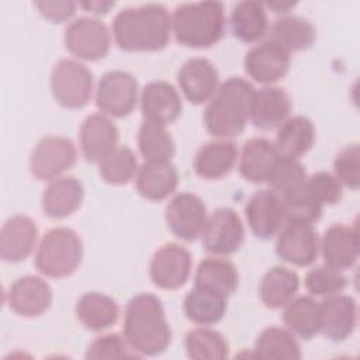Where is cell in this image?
<instances>
[{"label":"cell","instance_id":"obj_30","mask_svg":"<svg viewBox=\"0 0 360 360\" xmlns=\"http://www.w3.org/2000/svg\"><path fill=\"white\" fill-rule=\"evenodd\" d=\"M316 38L312 22L300 15L285 14L274 21L270 28V41L280 45L288 53L308 49Z\"/></svg>","mask_w":360,"mask_h":360},{"label":"cell","instance_id":"obj_9","mask_svg":"<svg viewBox=\"0 0 360 360\" xmlns=\"http://www.w3.org/2000/svg\"><path fill=\"white\" fill-rule=\"evenodd\" d=\"M77 159L75 143L65 136H45L34 148L30 158L31 174L38 180H55Z\"/></svg>","mask_w":360,"mask_h":360},{"label":"cell","instance_id":"obj_3","mask_svg":"<svg viewBox=\"0 0 360 360\" xmlns=\"http://www.w3.org/2000/svg\"><path fill=\"white\" fill-rule=\"evenodd\" d=\"M253 93V86L242 77L221 83L204 111L207 131L218 139L240 135L250 120Z\"/></svg>","mask_w":360,"mask_h":360},{"label":"cell","instance_id":"obj_32","mask_svg":"<svg viewBox=\"0 0 360 360\" xmlns=\"http://www.w3.org/2000/svg\"><path fill=\"white\" fill-rule=\"evenodd\" d=\"M315 142V127L304 115L288 117L276 135V148L283 156L295 158L305 155Z\"/></svg>","mask_w":360,"mask_h":360},{"label":"cell","instance_id":"obj_28","mask_svg":"<svg viewBox=\"0 0 360 360\" xmlns=\"http://www.w3.org/2000/svg\"><path fill=\"white\" fill-rule=\"evenodd\" d=\"M239 284V273L236 266L221 257H205L202 259L195 270L194 285L229 297Z\"/></svg>","mask_w":360,"mask_h":360},{"label":"cell","instance_id":"obj_23","mask_svg":"<svg viewBox=\"0 0 360 360\" xmlns=\"http://www.w3.org/2000/svg\"><path fill=\"white\" fill-rule=\"evenodd\" d=\"M319 250L325 264L338 270L352 267L359 257V239L356 226L335 224L329 226L322 239Z\"/></svg>","mask_w":360,"mask_h":360},{"label":"cell","instance_id":"obj_48","mask_svg":"<svg viewBox=\"0 0 360 360\" xmlns=\"http://www.w3.org/2000/svg\"><path fill=\"white\" fill-rule=\"evenodd\" d=\"M297 3L294 1H271V3H266L264 7L273 10V13L276 14H287Z\"/></svg>","mask_w":360,"mask_h":360},{"label":"cell","instance_id":"obj_16","mask_svg":"<svg viewBox=\"0 0 360 360\" xmlns=\"http://www.w3.org/2000/svg\"><path fill=\"white\" fill-rule=\"evenodd\" d=\"M53 292L38 276L18 277L7 291V304L13 312L24 318H35L48 311Z\"/></svg>","mask_w":360,"mask_h":360},{"label":"cell","instance_id":"obj_39","mask_svg":"<svg viewBox=\"0 0 360 360\" xmlns=\"http://www.w3.org/2000/svg\"><path fill=\"white\" fill-rule=\"evenodd\" d=\"M138 169L136 155L127 145L117 146L98 163V173L101 179L114 186L129 183L136 176Z\"/></svg>","mask_w":360,"mask_h":360},{"label":"cell","instance_id":"obj_31","mask_svg":"<svg viewBox=\"0 0 360 360\" xmlns=\"http://www.w3.org/2000/svg\"><path fill=\"white\" fill-rule=\"evenodd\" d=\"M300 288V277L295 271L274 266L266 271L259 285V297L270 309H278L287 305Z\"/></svg>","mask_w":360,"mask_h":360},{"label":"cell","instance_id":"obj_2","mask_svg":"<svg viewBox=\"0 0 360 360\" xmlns=\"http://www.w3.org/2000/svg\"><path fill=\"white\" fill-rule=\"evenodd\" d=\"M122 336L139 356H158L172 342V329L162 301L149 292L136 294L125 308Z\"/></svg>","mask_w":360,"mask_h":360},{"label":"cell","instance_id":"obj_6","mask_svg":"<svg viewBox=\"0 0 360 360\" xmlns=\"http://www.w3.org/2000/svg\"><path fill=\"white\" fill-rule=\"evenodd\" d=\"M51 91L63 108H82L93 96V73L79 60L62 59L52 69Z\"/></svg>","mask_w":360,"mask_h":360},{"label":"cell","instance_id":"obj_40","mask_svg":"<svg viewBox=\"0 0 360 360\" xmlns=\"http://www.w3.org/2000/svg\"><path fill=\"white\" fill-rule=\"evenodd\" d=\"M284 218L287 222L314 224L321 218L323 205L312 195L305 183L294 191L281 195Z\"/></svg>","mask_w":360,"mask_h":360},{"label":"cell","instance_id":"obj_46","mask_svg":"<svg viewBox=\"0 0 360 360\" xmlns=\"http://www.w3.org/2000/svg\"><path fill=\"white\" fill-rule=\"evenodd\" d=\"M34 6L38 8L39 14L52 22L68 21L76 10V3L70 0L65 1H35Z\"/></svg>","mask_w":360,"mask_h":360},{"label":"cell","instance_id":"obj_18","mask_svg":"<svg viewBox=\"0 0 360 360\" xmlns=\"http://www.w3.org/2000/svg\"><path fill=\"white\" fill-rule=\"evenodd\" d=\"M177 82L190 103L202 104L210 101L215 94L219 86V75L211 60L191 58L180 68Z\"/></svg>","mask_w":360,"mask_h":360},{"label":"cell","instance_id":"obj_12","mask_svg":"<svg viewBox=\"0 0 360 360\" xmlns=\"http://www.w3.org/2000/svg\"><path fill=\"white\" fill-rule=\"evenodd\" d=\"M319 246L318 231L311 224L287 222L278 231L276 239L277 256L298 267L312 264L319 255Z\"/></svg>","mask_w":360,"mask_h":360},{"label":"cell","instance_id":"obj_25","mask_svg":"<svg viewBox=\"0 0 360 360\" xmlns=\"http://www.w3.org/2000/svg\"><path fill=\"white\" fill-rule=\"evenodd\" d=\"M280 155L276 145L269 139L252 138L242 148L239 173L246 181L266 183Z\"/></svg>","mask_w":360,"mask_h":360},{"label":"cell","instance_id":"obj_7","mask_svg":"<svg viewBox=\"0 0 360 360\" xmlns=\"http://www.w3.org/2000/svg\"><path fill=\"white\" fill-rule=\"evenodd\" d=\"M138 103V82L124 70L104 73L97 84L96 105L108 117L124 118L132 112Z\"/></svg>","mask_w":360,"mask_h":360},{"label":"cell","instance_id":"obj_15","mask_svg":"<svg viewBox=\"0 0 360 360\" xmlns=\"http://www.w3.org/2000/svg\"><path fill=\"white\" fill-rule=\"evenodd\" d=\"M290 63V53L270 39L253 46L243 59L245 72L250 79L262 84L281 80L288 73Z\"/></svg>","mask_w":360,"mask_h":360},{"label":"cell","instance_id":"obj_33","mask_svg":"<svg viewBox=\"0 0 360 360\" xmlns=\"http://www.w3.org/2000/svg\"><path fill=\"white\" fill-rule=\"evenodd\" d=\"M231 27L233 35L246 44L260 41L269 30L266 7L259 1H239L231 13Z\"/></svg>","mask_w":360,"mask_h":360},{"label":"cell","instance_id":"obj_34","mask_svg":"<svg viewBox=\"0 0 360 360\" xmlns=\"http://www.w3.org/2000/svg\"><path fill=\"white\" fill-rule=\"evenodd\" d=\"M283 322L295 336L309 340L321 332V307L312 297L301 295L284 305Z\"/></svg>","mask_w":360,"mask_h":360},{"label":"cell","instance_id":"obj_20","mask_svg":"<svg viewBox=\"0 0 360 360\" xmlns=\"http://www.w3.org/2000/svg\"><path fill=\"white\" fill-rule=\"evenodd\" d=\"M141 111L143 120L167 125L174 122L181 111L183 103L173 84L163 80L148 83L141 91Z\"/></svg>","mask_w":360,"mask_h":360},{"label":"cell","instance_id":"obj_11","mask_svg":"<svg viewBox=\"0 0 360 360\" xmlns=\"http://www.w3.org/2000/svg\"><path fill=\"white\" fill-rule=\"evenodd\" d=\"M191 266V253L184 246L170 242L165 243L153 253L149 276L156 287L163 290H177L187 283Z\"/></svg>","mask_w":360,"mask_h":360},{"label":"cell","instance_id":"obj_13","mask_svg":"<svg viewBox=\"0 0 360 360\" xmlns=\"http://www.w3.org/2000/svg\"><path fill=\"white\" fill-rule=\"evenodd\" d=\"M207 218L204 201L193 193L176 194L165 210V219L169 229L186 242H193L201 236Z\"/></svg>","mask_w":360,"mask_h":360},{"label":"cell","instance_id":"obj_38","mask_svg":"<svg viewBox=\"0 0 360 360\" xmlns=\"http://www.w3.org/2000/svg\"><path fill=\"white\" fill-rule=\"evenodd\" d=\"M186 353L193 360H222L229 356L226 339L217 330L195 328L184 339Z\"/></svg>","mask_w":360,"mask_h":360},{"label":"cell","instance_id":"obj_27","mask_svg":"<svg viewBox=\"0 0 360 360\" xmlns=\"http://www.w3.org/2000/svg\"><path fill=\"white\" fill-rule=\"evenodd\" d=\"M236 159L238 148L233 142L226 139L207 142L194 158V170L202 179L217 180L233 169Z\"/></svg>","mask_w":360,"mask_h":360},{"label":"cell","instance_id":"obj_43","mask_svg":"<svg viewBox=\"0 0 360 360\" xmlns=\"http://www.w3.org/2000/svg\"><path fill=\"white\" fill-rule=\"evenodd\" d=\"M141 357L125 340L117 333H107L94 339L86 352V359H136Z\"/></svg>","mask_w":360,"mask_h":360},{"label":"cell","instance_id":"obj_21","mask_svg":"<svg viewBox=\"0 0 360 360\" xmlns=\"http://www.w3.org/2000/svg\"><path fill=\"white\" fill-rule=\"evenodd\" d=\"M38 228L27 215L8 218L0 232V257L7 263H20L34 250Z\"/></svg>","mask_w":360,"mask_h":360},{"label":"cell","instance_id":"obj_37","mask_svg":"<svg viewBox=\"0 0 360 360\" xmlns=\"http://www.w3.org/2000/svg\"><path fill=\"white\" fill-rule=\"evenodd\" d=\"M138 148L145 162H170L176 153V143L166 127L143 120L138 131Z\"/></svg>","mask_w":360,"mask_h":360},{"label":"cell","instance_id":"obj_44","mask_svg":"<svg viewBox=\"0 0 360 360\" xmlns=\"http://www.w3.org/2000/svg\"><path fill=\"white\" fill-rule=\"evenodd\" d=\"M359 160H360V149L359 145H349L343 148L333 160V170L336 179L352 190H357L360 186V174H359Z\"/></svg>","mask_w":360,"mask_h":360},{"label":"cell","instance_id":"obj_24","mask_svg":"<svg viewBox=\"0 0 360 360\" xmlns=\"http://www.w3.org/2000/svg\"><path fill=\"white\" fill-rule=\"evenodd\" d=\"M83 197L84 187L79 179L58 177L51 180L42 193V211L49 218H66L80 208Z\"/></svg>","mask_w":360,"mask_h":360},{"label":"cell","instance_id":"obj_17","mask_svg":"<svg viewBox=\"0 0 360 360\" xmlns=\"http://www.w3.org/2000/svg\"><path fill=\"white\" fill-rule=\"evenodd\" d=\"M321 307V330L333 342H343L352 336L357 323V304L353 297L332 294L323 297Z\"/></svg>","mask_w":360,"mask_h":360},{"label":"cell","instance_id":"obj_19","mask_svg":"<svg viewBox=\"0 0 360 360\" xmlns=\"http://www.w3.org/2000/svg\"><path fill=\"white\" fill-rule=\"evenodd\" d=\"M118 128L104 114H91L84 118L79 129L82 153L87 162L100 163L118 145Z\"/></svg>","mask_w":360,"mask_h":360},{"label":"cell","instance_id":"obj_42","mask_svg":"<svg viewBox=\"0 0 360 360\" xmlns=\"http://www.w3.org/2000/svg\"><path fill=\"white\" fill-rule=\"evenodd\" d=\"M304 284L311 295L328 297L343 291L347 280L342 274V270L328 264H321L307 273Z\"/></svg>","mask_w":360,"mask_h":360},{"label":"cell","instance_id":"obj_35","mask_svg":"<svg viewBox=\"0 0 360 360\" xmlns=\"http://www.w3.org/2000/svg\"><path fill=\"white\" fill-rule=\"evenodd\" d=\"M183 309L193 323L201 326L215 325L226 312V297L194 285L184 297Z\"/></svg>","mask_w":360,"mask_h":360},{"label":"cell","instance_id":"obj_10","mask_svg":"<svg viewBox=\"0 0 360 360\" xmlns=\"http://www.w3.org/2000/svg\"><path fill=\"white\" fill-rule=\"evenodd\" d=\"M201 239L207 252L218 256L232 255L243 245L245 228L235 210L222 207L207 218Z\"/></svg>","mask_w":360,"mask_h":360},{"label":"cell","instance_id":"obj_47","mask_svg":"<svg viewBox=\"0 0 360 360\" xmlns=\"http://www.w3.org/2000/svg\"><path fill=\"white\" fill-rule=\"evenodd\" d=\"M114 1H86V3H80V7H83L84 10L96 14V15H101L108 13V10L111 7H114Z\"/></svg>","mask_w":360,"mask_h":360},{"label":"cell","instance_id":"obj_4","mask_svg":"<svg viewBox=\"0 0 360 360\" xmlns=\"http://www.w3.org/2000/svg\"><path fill=\"white\" fill-rule=\"evenodd\" d=\"M225 10L218 1L179 4L172 14V31L176 41L187 48H210L225 34Z\"/></svg>","mask_w":360,"mask_h":360},{"label":"cell","instance_id":"obj_41","mask_svg":"<svg viewBox=\"0 0 360 360\" xmlns=\"http://www.w3.org/2000/svg\"><path fill=\"white\" fill-rule=\"evenodd\" d=\"M305 180L307 172L304 165L295 158L280 155L266 183L271 187V190H274L280 195H284L301 187Z\"/></svg>","mask_w":360,"mask_h":360},{"label":"cell","instance_id":"obj_5","mask_svg":"<svg viewBox=\"0 0 360 360\" xmlns=\"http://www.w3.org/2000/svg\"><path fill=\"white\" fill-rule=\"evenodd\" d=\"M83 259V243L70 228L49 229L35 253V267L46 277L65 278L76 271Z\"/></svg>","mask_w":360,"mask_h":360},{"label":"cell","instance_id":"obj_8","mask_svg":"<svg viewBox=\"0 0 360 360\" xmlns=\"http://www.w3.org/2000/svg\"><path fill=\"white\" fill-rule=\"evenodd\" d=\"M63 42L65 48L77 59L94 62L107 56L111 38L103 21L80 17L66 27Z\"/></svg>","mask_w":360,"mask_h":360},{"label":"cell","instance_id":"obj_36","mask_svg":"<svg viewBox=\"0 0 360 360\" xmlns=\"http://www.w3.org/2000/svg\"><path fill=\"white\" fill-rule=\"evenodd\" d=\"M252 356L270 360H300L302 354L292 332L278 326H270L263 329L257 336Z\"/></svg>","mask_w":360,"mask_h":360},{"label":"cell","instance_id":"obj_45","mask_svg":"<svg viewBox=\"0 0 360 360\" xmlns=\"http://www.w3.org/2000/svg\"><path fill=\"white\" fill-rule=\"evenodd\" d=\"M305 186L322 205L338 204L343 197L342 183L328 172H316L307 177Z\"/></svg>","mask_w":360,"mask_h":360},{"label":"cell","instance_id":"obj_26","mask_svg":"<svg viewBox=\"0 0 360 360\" xmlns=\"http://www.w3.org/2000/svg\"><path fill=\"white\" fill-rule=\"evenodd\" d=\"M138 193L150 201H162L174 193L179 174L170 162H145L135 176Z\"/></svg>","mask_w":360,"mask_h":360},{"label":"cell","instance_id":"obj_1","mask_svg":"<svg viewBox=\"0 0 360 360\" xmlns=\"http://www.w3.org/2000/svg\"><path fill=\"white\" fill-rule=\"evenodd\" d=\"M172 17L163 4L149 3L121 10L112 21L115 44L127 52H156L170 41Z\"/></svg>","mask_w":360,"mask_h":360},{"label":"cell","instance_id":"obj_14","mask_svg":"<svg viewBox=\"0 0 360 360\" xmlns=\"http://www.w3.org/2000/svg\"><path fill=\"white\" fill-rule=\"evenodd\" d=\"M245 217L257 238L270 239L285 224L281 195L271 188L256 191L245 207Z\"/></svg>","mask_w":360,"mask_h":360},{"label":"cell","instance_id":"obj_22","mask_svg":"<svg viewBox=\"0 0 360 360\" xmlns=\"http://www.w3.org/2000/svg\"><path fill=\"white\" fill-rule=\"evenodd\" d=\"M291 100L288 94L276 86L255 90L250 105V121L255 128L270 131L280 127L290 115Z\"/></svg>","mask_w":360,"mask_h":360},{"label":"cell","instance_id":"obj_29","mask_svg":"<svg viewBox=\"0 0 360 360\" xmlns=\"http://www.w3.org/2000/svg\"><path fill=\"white\" fill-rule=\"evenodd\" d=\"M76 318L89 330L108 329L118 321L120 308L114 298L107 294L91 291L83 294L76 304Z\"/></svg>","mask_w":360,"mask_h":360}]
</instances>
